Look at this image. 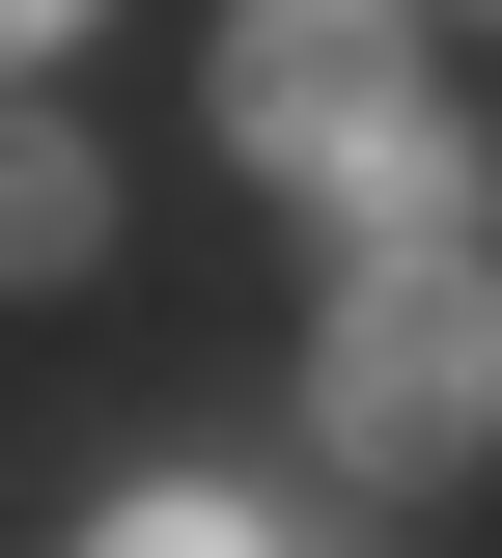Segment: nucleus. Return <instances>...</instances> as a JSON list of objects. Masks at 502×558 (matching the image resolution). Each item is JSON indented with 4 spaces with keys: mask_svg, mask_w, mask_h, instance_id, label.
<instances>
[{
    "mask_svg": "<svg viewBox=\"0 0 502 558\" xmlns=\"http://www.w3.org/2000/svg\"><path fill=\"white\" fill-rule=\"evenodd\" d=\"M475 168H502V140H475V112H419V140H391L335 223H363V252H475Z\"/></svg>",
    "mask_w": 502,
    "mask_h": 558,
    "instance_id": "20e7f679",
    "label": "nucleus"
},
{
    "mask_svg": "<svg viewBox=\"0 0 502 558\" xmlns=\"http://www.w3.org/2000/svg\"><path fill=\"white\" fill-rule=\"evenodd\" d=\"M419 112H446V84L391 57V0H252V28H223V140H252V168H307V196H363Z\"/></svg>",
    "mask_w": 502,
    "mask_h": 558,
    "instance_id": "f03ea898",
    "label": "nucleus"
},
{
    "mask_svg": "<svg viewBox=\"0 0 502 558\" xmlns=\"http://www.w3.org/2000/svg\"><path fill=\"white\" fill-rule=\"evenodd\" d=\"M57 28H84V0H0V57H57Z\"/></svg>",
    "mask_w": 502,
    "mask_h": 558,
    "instance_id": "423d86ee",
    "label": "nucleus"
},
{
    "mask_svg": "<svg viewBox=\"0 0 502 558\" xmlns=\"http://www.w3.org/2000/svg\"><path fill=\"white\" fill-rule=\"evenodd\" d=\"M84 252H112V168L57 112H0V279H84Z\"/></svg>",
    "mask_w": 502,
    "mask_h": 558,
    "instance_id": "7ed1b4c3",
    "label": "nucleus"
},
{
    "mask_svg": "<svg viewBox=\"0 0 502 558\" xmlns=\"http://www.w3.org/2000/svg\"><path fill=\"white\" fill-rule=\"evenodd\" d=\"M112 558H280L252 502H112Z\"/></svg>",
    "mask_w": 502,
    "mask_h": 558,
    "instance_id": "39448f33",
    "label": "nucleus"
},
{
    "mask_svg": "<svg viewBox=\"0 0 502 558\" xmlns=\"http://www.w3.org/2000/svg\"><path fill=\"white\" fill-rule=\"evenodd\" d=\"M335 447L363 475H475L502 447V252H363L335 279Z\"/></svg>",
    "mask_w": 502,
    "mask_h": 558,
    "instance_id": "f257e3e1",
    "label": "nucleus"
}]
</instances>
